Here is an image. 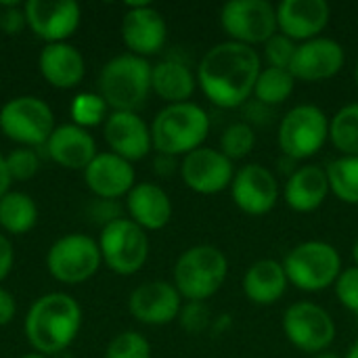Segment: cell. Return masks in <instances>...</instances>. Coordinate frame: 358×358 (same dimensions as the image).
I'll list each match as a JSON object with an SVG mask.
<instances>
[{"label":"cell","mask_w":358,"mask_h":358,"mask_svg":"<svg viewBox=\"0 0 358 358\" xmlns=\"http://www.w3.org/2000/svg\"><path fill=\"white\" fill-rule=\"evenodd\" d=\"M334 289H336V298L340 300V304L358 317V266L344 268Z\"/></svg>","instance_id":"cell-37"},{"label":"cell","mask_w":358,"mask_h":358,"mask_svg":"<svg viewBox=\"0 0 358 358\" xmlns=\"http://www.w3.org/2000/svg\"><path fill=\"white\" fill-rule=\"evenodd\" d=\"M122 38L132 55L145 59L164 48L168 27L162 13L149 2H130L122 21Z\"/></svg>","instance_id":"cell-15"},{"label":"cell","mask_w":358,"mask_h":358,"mask_svg":"<svg viewBox=\"0 0 358 358\" xmlns=\"http://www.w3.org/2000/svg\"><path fill=\"white\" fill-rule=\"evenodd\" d=\"M130 220L143 231H159L172 218V201L168 193L155 182L134 185L126 199Z\"/></svg>","instance_id":"cell-24"},{"label":"cell","mask_w":358,"mask_h":358,"mask_svg":"<svg viewBox=\"0 0 358 358\" xmlns=\"http://www.w3.org/2000/svg\"><path fill=\"white\" fill-rule=\"evenodd\" d=\"M210 132V117L203 107L195 103L166 105L151 124V141L162 155H187L199 147Z\"/></svg>","instance_id":"cell-3"},{"label":"cell","mask_w":358,"mask_h":358,"mask_svg":"<svg viewBox=\"0 0 358 358\" xmlns=\"http://www.w3.org/2000/svg\"><path fill=\"white\" fill-rule=\"evenodd\" d=\"M23 13L31 31L48 44L63 42L80 25V6L73 0H27Z\"/></svg>","instance_id":"cell-17"},{"label":"cell","mask_w":358,"mask_h":358,"mask_svg":"<svg viewBox=\"0 0 358 358\" xmlns=\"http://www.w3.org/2000/svg\"><path fill=\"white\" fill-rule=\"evenodd\" d=\"M195 88L197 73H193L191 67L176 57L164 59L151 69V90L159 99L168 101V105L189 103Z\"/></svg>","instance_id":"cell-27"},{"label":"cell","mask_w":358,"mask_h":358,"mask_svg":"<svg viewBox=\"0 0 358 358\" xmlns=\"http://www.w3.org/2000/svg\"><path fill=\"white\" fill-rule=\"evenodd\" d=\"M105 113H107V103L101 99V94L94 92H82L71 103V117L80 128L99 126L103 120H107Z\"/></svg>","instance_id":"cell-33"},{"label":"cell","mask_w":358,"mask_h":358,"mask_svg":"<svg viewBox=\"0 0 358 358\" xmlns=\"http://www.w3.org/2000/svg\"><path fill=\"white\" fill-rule=\"evenodd\" d=\"M346 358H358V340L348 348V352H346Z\"/></svg>","instance_id":"cell-44"},{"label":"cell","mask_w":358,"mask_h":358,"mask_svg":"<svg viewBox=\"0 0 358 358\" xmlns=\"http://www.w3.org/2000/svg\"><path fill=\"white\" fill-rule=\"evenodd\" d=\"M21 358H46V357H42V355H25V357H21Z\"/></svg>","instance_id":"cell-47"},{"label":"cell","mask_w":358,"mask_h":358,"mask_svg":"<svg viewBox=\"0 0 358 358\" xmlns=\"http://www.w3.org/2000/svg\"><path fill=\"white\" fill-rule=\"evenodd\" d=\"M99 248L105 264L117 275L138 273L149 258V239L130 218H117L103 227Z\"/></svg>","instance_id":"cell-8"},{"label":"cell","mask_w":358,"mask_h":358,"mask_svg":"<svg viewBox=\"0 0 358 358\" xmlns=\"http://www.w3.org/2000/svg\"><path fill=\"white\" fill-rule=\"evenodd\" d=\"M346 63L344 46L334 38H313L298 44L289 71L302 82H325L340 73Z\"/></svg>","instance_id":"cell-16"},{"label":"cell","mask_w":358,"mask_h":358,"mask_svg":"<svg viewBox=\"0 0 358 358\" xmlns=\"http://www.w3.org/2000/svg\"><path fill=\"white\" fill-rule=\"evenodd\" d=\"M151 69L147 59L132 52L117 55L105 63L99 76V94L113 111H134L143 107L151 92Z\"/></svg>","instance_id":"cell-4"},{"label":"cell","mask_w":358,"mask_h":358,"mask_svg":"<svg viewBox=\"0 0 358 358\" xmlns=\"http://www.w3.org/2000/svg\"><path fill=\"white\" fill-rule=\"evenodd\" d=\"M13 260H15L13 245H10V241L0 233V281H2V279H6V275L10 273V268H13Z\"/></svg>","instance_id":"cell-40"},{"label":"cell","mask_w":358,"mask_h":358,"mask_svg":"<svg viewBox=\"0 0 358 358\" xmlns=\"http://www.w3.org/2000/svg\"><path fill=\"white\" fill-rule=\"evenodd\" d=\"M0 130L23 147H38L52 134L55 117L42 99L17 96L0 109Z\"/></svg>","instance_id":"cell-11"},{"label":"cell","mask_w":358,"mask_h":358,"mask_svg":"<svg viewBox=\"0 0 358 358\" xmlns=\"http://www.w3.org/2000/svg\"><path fill=\"white\" fill-rule=\"evenodd\" d=\"M220 25L229 40L256 46L279 31L277 8L268 0H231L220 8Z\"/></svg>","instance_id":"cell-9"},{"label":"cell","mask_w":358,"mask_h":358,"mask_svg":"<svg viewBox=\"0 0 358 358\" xmlns=\"http://www.w3.org/2000/svg\"><path fill=\"white\" fill-rule=\"evenodd\" d=\"M256 147V130L248 122H233L220 134V151L231 159H245Z\"/></svg>","instance_id":"cell-32"},{"label":"cell","mask_w":358,"mask_h":358,"mask_svg":"<svg viewBox=\"0 0 358 358\" xmlns=\"http://www.w3.org/2000/svg\"><path fill=\"white\" fill-rule=\"evenodd\" d=\"M8 185H10V176H8V170H6L4 155L0 153V199L8 193Z\"/></svg>","instance_id":"cell-43"},{"label":"cell","mask_w":358,"mask_h":358,"mask_svg":"<svg viewBox=\"0 0 358 358\" xmlns=\"http://www.w3.org/2000/svg\"><path fill=\"white\" fill-rule=\"evenodd\" d=\"M6 170H8V176L10 180H27L31 178L38 168H40V159L36 155V151H31V147H19L15 151H10L6 157Z\"/></svg>","instance_id":"cell-35"},{"label":"cell","mask_w":358,"mask_h":358,"mask_svg":"<svg viewBox=\"0 0 358 358\" xmlns=\"http://www.w3.org/2000/svg\"><path fill=\"white\" fill-rule=\"evenodd\" d=\"M355 82H357V88H358V63H357V67H355Z\"/></svg>","instance_id":"cell-48"},{"label":"cell","mask_w":358,"mask_h":358,"mask_svg":"<svg viewBox=\"0 0 358 358\" xmlns=\"http://www.w3.org/2000/svg\"><path fill=\"white\" fill-rule=\"evenodd\" d=\"M283 268L292 285L315 294L336 285L342 275V256L331 243L304 241L287 252Z\"/></svg>","instance_id":"cell-6"},{"label":"cell","mask_w":358,"mask_h":358,"mask_svg":"<svg viewBox=\"0 0 358 358\" xmlns=\"http://www.w3.org/2000/svg\"><path fill=\"white\" fill-rule=\"evenodd\" d=\"M329 19L331 6L325 0H283L277 6L279 34L300 44L319 38Z\"/></svg>","instance_id":"cell-19"},{"label":"cell","mask_w":358,"mask_h":358,"mask_svg":"<svg viewBox=\"0 0 358 358\" xmlns=\"http://www.w3.org/2000/svg\"><path fill=\"white\" fill-rule=\"evenodd\" d=\"M15 317V300L8 292L0 289V327L8 325Z\"/></svg>","instance_id":"cell-41"},{"label":"cell","mask_w":358,"mask_h":358,"mask_svg":"<svg viewBox=\"0 0 358 358\" xmlns=\"http://www.w3.org/2000/svg\"><path fill=\"white\" fill-rule=\"evenodd\" d=\"M281 325L287 342L313 357L327 352L336 340V323L331 315L315 302H296L287 306Z\"/></svg>","instance_id":"cell-10"},{"label":"cell","mask_w":358,"mask_h":358,"mask_svg":"<svg viewBox=\"0 0 358 358\" xmlns=\"http://www.w3.org/2000/svg\"><path fill=\"white\" fill-rule=\"evenodd\" d=\"M44 147L55 164L69 170H86L88 164L96 157L94 138L88 134L86 128H80L76 124L55 128Z\"/></svg>","instance_id":"cell-23"},{"label":"cell","mask_w":358,"mask_h":358,"mask_svg":"<svg viewBox=\"0 0 358 358\" xmlns=\"http://www.w3.org/2000/svg\"><path fill=\"white\" fill-rule=\"evenodd\" d=\"M229 277V260L216 245H193L174 264V287L189 302L212 298Z\"/></svg>","instance_id":"cell-5"},{"label":"cell","mask_w":358,"mask_h":358,"mask_svg":"<svg viewBox=\"0 0 358 358\" xmlns=\"http://www.w3.org/2000/svg\"><path fill=\"white\" fill-rule=\"evenodd\" d=\"M25 13L19 8L17 2L6 4V10H0V27L6 34H19L25 25Z\"/></svg>","instance_id":"cell-39"},{"label":"cell","mask_w":358,"mask_h":358,"mask_svg":"<svg viewBox=\"0 0 358 358\" xmlns=\"http://www.w3.org/2000/svg\"><path fill=\"white\" fill-rule=\"evenodd\" d=\"M296 88V78L292 76L289 69L281 67H262L256 86H254V99L266 107L281 105L285 103Z\"/></svg>","instance_id":"cell-29"},{"label":"cell","mask_w":358,"mask_h":358,"mask_svg":"<svg viewBox=\"0 0 358 358\" xmlns=\"http://www.w3.org/2000/svg\"><path fill=\"white\" fill-rule=\"evenodd\" d=\"M105 141L111 153L126 162H138L147 157L153 147L151 128L134 111H113L105 120Z\"/></svg>","instance_id":"cell-20"},{"label":"cell","mask_w":358,"mask_h":358,"mask_svg":"<svg viewBox=\"0 0 358 358\" xmlns=\"http://www.w3.org/2000/svg\"><path fill=\"white\" fill-rule=\"evenodd\" d=\"M289 279L285 275L283 262L279 260H258L243 277V294L256 306H271L279 302L287 292Z\"/></svg>","instance_id":"cell-25"},{"label":"cell","mask_w":358,"mask_h":358,"mask_svg":"<svg viewBox=\"0 0 358 358\" xmlns=\"http://www.w3.org/2000/svg\"><path fill=\"white\" fill-rule=\"evenodd\" d=\"M262 59L256 48L227 40L214 44L197 65V84L216 107L237 109L254 96Z\"/></svg>","instance_id":"cell-1"},{"label":"cell","mask_w":358,"mask_h":358,"mask_svg":"<svg viewBox=\"0 0 358 358\" xmlns=\"http://www.w3.org/2000/svg\"><path fill=\"white\" fill-rule=\"evenodd\" d=\"M88 189L101 199H117L128 195L134 187V168L124 157L107 151L96 153V157L84 170Z\"/></svg>","instance_id":"cell-21"},{"label":"cell","mask_w":358,"mask_h":358,"mask_svg":"<svg viewBox=\"0 0 358 358\" xmlns=\"http://www.w3.org/2000/svg\"><path fill=\"white\" fill-rule=\"evenodd\" d=\"M101 248L88 235L71 233L52 243L46 256L48 273L67 285L90 279L101 266Z\"/></svg>","instance_id":"cell-12"},{"label":"cell","mask_w":358,"mask_h":358,"mask_svg":"<svg viewBox=\"0 0 358 358\" xmlns=\"http://www.w3.org/2000/svg\"><path fill=\"white\" fill-rule=\"evenodd\" d=\"M105 358H151V346L145 336L124 331L109 342Z\"/></svg>","instance_id":"cell-34"},{"label":"cell","mask_w":358,"mask_h":358,"mask_svg":"<svg viewBox=\"0 0 358 358\" xmlns=\"http://www.w3.org/2000/svg\"><path fill=\"white\" fill-rule=\"evenodd\" d=\"M352 260H355V266H358V239L352 245Z\"/></svg>","instance_id":"cell-45"},{"label":"cell","mask_w":358,"mask_h":358,"mask_svg":"<svg viewBox=\"0 0 358 358\" xmlns=\"http://www.w3.org/2000/svg\"><path fill=\"white\" fill-rule=\"evenodd\" d=\"M313 358H340L338 355H334V352H321V355H315Z\"/></svg>","instance_id":"cell-46"},{"label":"cell","mask_w":358,"mask_h":358,"mask_svg":"<svg viewBox=\"0 0 358 358\" xmlns=\"http://www.w3.org/2000/svg\"><path fill=\"white\" fill-rule=\"evenodd\" d=\"M82 327V310L67 294H46L38 298L25 317L27 342L44 355L63 352Z\"/></svg>","instance_id":"cell-2"},{"label":"cell","mask_w":358,"mask_h":358,"mask_svg":"<svg viewBox=\"0 0 358 358\" xmlns=\"http://www.w3.org/2000/svg\"><path fill=\"white\" fill-rule=\"evenodd\" d=\"M233 203L248 216L268 214L279 199V182L262 164H245L235 170L231 182Z\"/></svg>","instance_id":"cell-14"},{"label":"cell","mask_w":358,"mask_h":358,"mask_svg":"<svg viewBox=\"0 0 358 358\" xmlns=\"http://www.w3.org/2000/svg\"><path fill=\"white\" fill-rule=\"evenodd\" d=\"M329 141L342 155L358 157V103L344 105L329 117Z\"/></svg>","instance_id":"cell-31"},{"label":"cell","mask_w":358,"mask_h":358,"mask_svg":"<svg viewBox=\"0 0 358 358\" xmlns=\"http://www.w3.org/2000/svg\"><path fill=\"white\" fill-rule=\"evenodd\" d=\"M38 208L34 199L21 191H8L0 199V227L10 235H23L34 229Z\"/></svg>","instance_id":"cell-28"},{"label":"cell","mask_w":358,"mask_h":358,"mask_svg":"<svg viewBox=\"0 0 358 358\" xmlns=\"http://www.w3.org/2000/svg\"><path fill=\"white\" fill-rule=\"evenodd\" d=\"M298 44L294 40H289L283 34H275L273 38H268L264 42V57L268 67H281V69H289L294 55H296Z\"/></svg>","instance_id":"cell-36"},{"label":"cell","mask_w":358,"mask_h":358,"mask_svg":"<svg viewBox=\"0 0 358 358\" xmlns=\"http://www.w3.org/2000/svg\"><path fill=\"white\" fill-rule=\"evenodd\" d=\"M174 170H176V162H174V157L157 153V159H155V172H157V174H162V176H170Z\"/></svg>","instance_id":"cell-42"},{"label":"cell","mask_w":358,"mask_h":358,"mask_svg":"<svg viewBox=\"0 0 358 358\" xmlns=\"http://www.w3.org/2000/svg\"><path fill=\"white\" fill-rule=\"evenodd\" d=\"M178 321H180V327L185 331L201 334V331H206L210 327L212 315H210V308L203 302H189L187 306L180 308Z\"/></svg>","instance_id":"cell-38"},{"label":"cell","mask_w":358,"mask_h":358,"mask_svg":"<svg viewBox=\"0 0 358 358\" xmlns=\"http://www.w3.org/2000/svg\"><path fill=\"white\" fill-rule=\"evenodd\" d=\"M40 71L55 88H73L82 82L86 65L80 50L67 42L46 44L40 52Z\"/></svg>","instance_id":"cell-26"},{"label":"cell","mask_w":358,"mask_h":358,"mask_svg":"<svg viewBox=\"0 0 358 358\" xmlns=\"http://www.w3.org/2000/svg\"><path fill=\"white\" fill-rule=\"evenodd\" d=\"M180 176L191 191L199 195H216L231 189L235 166L220 149L199 147L182 157Z\"/></svg>","instance_id":"cell-13"},{"label":"cell","mask_w":358,"mask_h":358,"mask_svg":"<svg viewBox=\"0 0 358 358\" xmlns=\"http://www.w3.org/2000/svg\"><path fill=\"white\" fill-rule=\"evenodd\" d=\"M277 141L285 157L308 159L329 141V117L317 105H296L281 117Z\"/></svg>","instance_id":"cell-7"},{"label":"cell","mask_w":358,"mask_h":358,"mask_svg":"<svg viewBox=\"0 0 358 358\" xmlns=\"http://www.w3.org/2000/svg\"><path fill=\"white\" fill-rule=\"evenodd\" d=\"M130 315L145 325H168L178 319L182 296L168 281H149L138 285L128 300Z\"/></svg>","instance_id":"cell-18"},{"label":"cell","mask_w":358,"mask_h":358,"mask_svg":"<svg viewBox=\"0 0 358 358\" xmlns=\"http://www.w3.org/2000/svg\"><path fill=\"white\" fill-rule=\"evenodd\" d=\"M331 193L348 206H358V157L342 155L325 168Z\"/></svg>","instance_id":"cell-30"},{"label":"cell","mask_w":358,"mask_h":358,"mask_svg":"<svg viewBox=\"0 0 358 358\" xmlns=\"http://www.w3.org/2000/svg\"><path fill=\"white\" fill-rule=\"evenodd\" d=\"M331 193L325 168L317 164L298 166V170L285 180L283 199L289 210L298 214H308L319 210L327 195Z\"/></svg>","instance_id":"cell-22"}]
</instances>
